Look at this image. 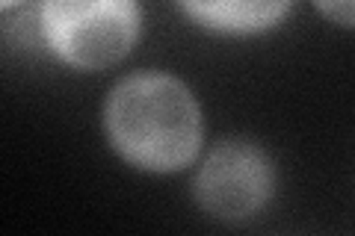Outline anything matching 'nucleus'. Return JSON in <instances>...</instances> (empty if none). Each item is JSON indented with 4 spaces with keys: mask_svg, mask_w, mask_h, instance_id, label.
Masks as SVG:
<instances>
[{
    "mask_svg": "<svg viewBox=\"0 0 355 236\" xmlns=\"http://www.w3.org/2000/svg\"><path fill=\"white\" fill-rule=\"evenodd\" d=\"M113 151L142 172H181L202 148L205 121L193 89L175 74L139 71L119 80L104 104Z\"/></svg>",
    "mask_w": 355,
    "mask_h": 236,
    "instance_id": "nucleus-1",
    "label": "nucleus"
},
{
    "mask_svg": "<svg viewBox=\"0 0 355 236\" xmlns=\"http://www.w3.org/2000/svg\"><path fill=\"white\" fill-rule=\"evenodd\" d=\"M21 3V0H0V6H3V9H12V6H18Z\"/></svg>",
    "mask_w": 355,
    "mask_h": 236,
    "instance_id": "nucleus-6",
    "label": "nucleus"
},
{
    "mask_svg": "<svg viewBox=\"0 0 355 236\" xmlns=\"http://www.w3.org/2000/svg\"><path fill=\"white\" fill-rule=\"evenodd\" d=\"M293 0H178L196 24L225 36H254L275 27Z\"/></svg>",
    "mask_w": 355,
    "mask_h": 236,
    "instance_id": "nucleus-4",
    "label": "nucleus"
},
{
    "mask_svg": "<svg viewBox=\"0 0 355 236\" xmlns=\"http://www.w3.org/2000/svg\"><path fill=\"white\" fill-rule=\"evenodd\" d=\"M314 6L331 21V24L355 27V0H314Z\"/></svg>",
    "mask_w": 355,
    "mask_h": 236,
    "instance_id": "nucleus-5",
    "label": "nucleus"
},
{
    "mask_svg": "<svg viewBox=\"0 0 355 236\" xmlns=\"http://www.w3.org/2000/svg\"><path fill=\"white\" fill-rule=\"evenodd\" d=\"M272 163L258 145L228 139L207 154L196 174V201L205 212L225 221L254 216L272 195Z\"/></svg>",
    "mask_w": 355,
    "mask_h": 236,
    "instance_id": "nucleus-3",
    "label": "nucleus"
},
{
    "mask_svg": "<svg viewBox=\"0 0 355 236\" xmlns=\"http://www.w3.org/2000/svg\"><path fill=\"white\" fill-rule=\"evenodd\" d=\"M137 0H42L39 30L51 53L71 69L101 71L125 60L139 39Z\"/></svg>",
    "mask_w": 355,
    "mask_h": 236,
    "instance_id": "nucleus-2",
    "label": "nucleus"
}]
</instances>
